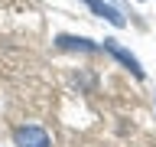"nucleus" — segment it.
I'll list each match as a JSON object with an SVG mask.
<instances>
[{
	"instance_id": "2",
	"label": "nucleus",
	"mask_w": 156,
	"mask_h": 147,
	"mask_svg": "<svg viewBox=\"0 0 156 147\" xmlns=\"http://www.w3.org/2000/svg\"><path fill=\"white\" fill-rule=\"evenodd\" d=\"M104 49L111 52V56H117V59H120V62H124V66L130 69V72H133L136 78H143V69H140V62H136V56H133V52H127V49L120 46V43H117V39H104Z\"/></svg>"
},
{
	"instance_id": "4",
	"label": "nucleus",
	"mask_w": 156,
	"mask_h": 147,
	"mask_svg": "<svg viewBox=\"0 0 156 147\" xmlns=\"http://www.w3.org/2000/svg\"><path fill=\"white\" fill-rule=\"evenodd\" d=\"M55 46L58 49H81V52H94V49H98L91 39H81V36H58Z\"/></svg>"
},
{
	"instance_id": "3",
	"label": "nucleus",
	"mask_w": 156,
	"mask_h": 147,
	"mask_svg": "<svg viewBox=\"0 0 156 147\" xmlns=\"http://www.w3.org/2000/svg\"><path fill=\"white\" fill-rule=\"evenodd\" d=\"M88 7L94 10L98 17H104L107 23H114V26H124V17H120V13H117L114 7H111V3H104V0H85Z\"/></svg>"
},
{
	"instance_id": "1",
	"label": "nucleus",
	"mask_w": 156,
	"mask_h": 147,
	"mask_svg": "<svg viewBox=\"0 0 156 147\" xmlns=\"http://www.w3.org/2000/svg\"><path fill=\"white\" fill-rule=\"evenodd\" d=\"M13 137H16V147H49V134L42 131V127H36V124L16 127Z\"/></svg>"
}]
</instances>
